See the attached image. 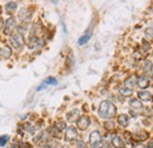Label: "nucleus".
<instances>
[{"instance_id":"14","label":"nucleus","mask_w":153,"mask_h":148,"mask_svg":"<svg viewBox=\"0 0 153 148\" xmlns=\"http://www.w3.org/2000/svg\"><path fill=\"white\" fill-rule=\"evenodd\" d=\"M144 70H145V73L149 74V76H153V64L151 61H146L145 62Z\"/></svg>"},{"instance_id":"8","label":"nucleus","mask_w":153,"mask_h":148,"mask_svg":"<svg viewBox=\"0 0 153 148\" xmlns=\"http://www.w3.org/2000/svg\"><path fill=\"white\" fill-rule=\"evenodd\" d=\"M137 84H138V86H139L140 88H146V87L149 86V84H150V80H149V78H146V76H140V78L138 79Z\"/></svg>"},{"instance_id":"12","label":"nucleus","mask_w":153,"mask_h":148,"mask_svg":"<svg viewBox=\"0 0 153 148\" xmlns=\"http://www.w3.org/2000/svg\"><path fill=\"white\" fill-rule=\"evenodd\" d=\"M118 122H119V125H120V126L126 127V126L128 125V116H127V115H125V114L119 115V116H118Z\"/></svg>"},{"instance_id":"25","label":"nucleus","mask_w":153,"mask_h":148,"mask_svg":"<svg viewBox=\"0 0 153 148\" xmlns=\"http://www.w3.org/2000/svg\"><path fill=\"white\" fill-rule=\"evenodd\" d=\"M25 128L28 130L30 133H33V132H34V128H33V127H31V125H26V126H25Z\"/></svg>"},{"instance_id":"28","label":"nucleus","mask_w":153,"mask_h":148,"mask_svg":"<svg viewBox=\"0 0 153 148\" xmlns=\"http://www.w3.org/2000/svg\"><path fill=\"white\" fill-rule=\"evenodd\" d=\"M62 148H70V147H67V146H65V147H62Z\"/></svg>"},{"instance_id":"17","label":"nucleus","mask_w":153,"mask_h":148,"mask_svg":"<svg viewBox=\"0 0 153 148\" xmlns=\"http://www.w3.org/2000/svg\"><path fill=\"white\" fill-rule=\"evenodd\" d=\"M16 8H17V2H8V4L6 5V7H5L6 12L10 13V14H11Z\"/></svg>"},{"instance_id":"24","label":"nucleus","mask_w":153,"mask_h":148,"mask_svg":"<svg viewBox=\"0 0 153 148\" xmlns=\"http://www.w3.org/2000/svg\"><path fill=\"white\" fill-rule=\"evenodd\" d=\"M76 147L78 148H87V146H86L85 142H82V141H76Z\"/></svg>"},{"instance_id":"22","label":"nucleus","mask_w":153,"mask_h":148,"mask_svg":"<svg viewBox=\"0 0 153 148\" xmlns=\"http://www.w3.org/2000/svg\"><path fill=\"white\" fill-rule=\"evenodd\" d=\"M65 127H66V124H65L64 121H59V122H57V128L59 130H62Z\"/></svg>"},{"instance_id":"6","label":"nucleus","mask_w":153,"mask_h":148,"mask_svg":"<svg viewBox=\"0 0 153 148\" xmlns=\"http://www.w3.org/2000/svg\"><path fill=\"white\" fill-rule=\"evenodd\" d=\"M76 136H78V132L74 127H68L66 133H65V140L66 141H73L76 140Z\"/></svg>"},{"instance_id":"13","label":"nucleus","mask_w":153,"mask_h":148,"mask_svg":"<svg viewBox=\"0 0 153 148\" xmlns=\"http://www.w3.org/2000/svg\"><path fill=\"white\" fill-rule=\"evenodd\" d=\"M135 84H137V78L132 75L131 78H128V79H126V81H125V85H126V87L127 88H133L134 86H135Z\"/></svg>"},{"instance_id":"15","label":"nucleus","mask_w":153,"mask_h":148,"mask_svg":"<svg viewBox=\"0 0 153 148\" xmlns=\"http://www.w3.org/2000/svg\"><path fill=\"white\" fill-rule=\"evenodd\" d=\"M91 36H92V33L91 32H87L86 34H84L81 38H79V40H78V44L79 45H85L88 40H90V38H91Z\"/></svg>"},{"instance_id":"4","label":"nucleus","mask_w":153,"mask_h":148,"mask_svg":"<svg viewBox=\"0 0 153 148\" xmlns=\"http://www.w3.org/2000/svg\"><path fill=\"white\" fill-rule=\"evenodd\" d=\"M16 27V19L14 18H8L5 22V26H4V33L5 34H11V32L14 30Z\"/></svg>"},{"instance_id":"19","label":"nucleus","mask_w":153,"mask_h":148,"mask_svg":"<svg viewBox=\"0 0 153 148\" xmlns=\"http://www.w3.org/2000/svg\"><path fill=\"white\" fill-rule=\"evenodd\" d=\"M145 37L150 41H153V28H147L145 32Z\"/></svg>"},{"instance_id":"7","label":"nucleus","mask_w":153,"mask_h":148,"mask_svg":"<svg viewBox=\"0 0 153 148\" xmlns=\"http://www.w3.org/2000/svg\"><path fill=\"white\" fill-rule=\"evenodd\" d=\"M138 98L143 101H152V94L147 91H141L138 93Z\"/></svg>"},{"instance_id":"9","label":"nucleus","mask_w":153,"mask_h":148,"mask_svg":"<svg viewBox=\"0 0 153 148\" xmlns=\"http://www.w3.org/2000/svg\"><path fill=\"white\" fill-rule=\"evenodd\" d=\"M11 48L10 47H7V46H4V47H1L0 48V58H2V59H7V58H10L11 56Z\"/></svg>"},{"instance_id":"11","label":"nucleus","mask_w":153,"mask_h":148,"mask_svg":"<svg viewBox=\"0 0 153 148\" xmlns=\"http://www.w3.org/2000/svg\"><path fill=\"white\" fill-rule=\"evenodd\" d=\"M112 145L117 148H121L124 146V142H123V139L119 136V135H114L113 139H112Z\"/></svg>"},{"instance_id":"23","label":"nucleus","mask_w":153,"mask_h":148,"mask_svg":"<svg viewBox=\"0 0 153 148\" xmlns=\"http://www.w3.org/2000/svg\"><path fill=\"white\" fill-rule=\"evenodd\" d=\"M105 127L107 130H114V124L113 122H105Z\"/></svg>"},{"instance_id":"16","label":"nucleus","mask_w":153,"mask_h":148,"mask_svg":"<svg viewBox=\"0 0 153 148\" xmlns=\"http://www.w3.org/2000/svg\"><path fill=\"white\" fill-rule=\"evenodd\" d=\"M76 115H79V111H78V110H73L72 112H70V113L67 114V121H70V122L74 121Z\"/></svg>"},{"instance_id":"20","label":"nucleus","mask_w":153,"mask_h":148,"mask_svg":"<svg viewBox=\"0 0 153 148\" xmlns=\"http://www.w3.org/2000/svg\"><path fill=\"white\" fill-rule=\"evenodd\" d=\"M8 140H10V136L8 135H1L0 136V146H5Z\"/></svg>"},{"instance_id":"3","label":"nucleus","mask_w":153,"mask_h":148,"mask_svg":"<svg viewBox=\"0 0 153 148\" xmlns=\"http://www.w3.org/2000/svg\"><path fill=\"white\" fill-rule=\"evenodd\" d=\"M11 45L13 46V48L16 50H20L22 46H24V37L17 33V34H13L11 37Z\"/></svg>"},{"instance_id":"26","label":"nucleus","mask_w":153,"mask_h":148,"mask_svg":"<svg viewBox=\"0 0 153 148\" xmlns=\"http://www.w3.org/2000/svg\"><path fill=\"white\" fill-rule=\"evenodd\" d=\"M133 148H146V147H145L144 145H135Z\"/></svg>"},{"instance_id":"18","label":"nucleus","mask_w":153,"mask_h":148,"mask_svg":"<svg viewBox=\"0 0 153 148\" xmlns=\"http://www.w3.org/2000/svg\"><path fill=\"white\" fill-rule=\"evenodd\" d=\"M119 92H120V94H123L124 96H130V95L133 93V91H132L131 88H127V87H123V88H120V90H119Z\"/></svg>"},{"instance_id":"27","label":"nucleus","mask_w":153,"mask_h":148,"mask_svg":"<svg viewBox=\"0 0 153 148\" xmlns=\"http://www.w3.org/2000/svg\"><path fill=\"white\" fill-rule=\"evenodd\" d=\"M149 147H150V148H153V141H151V142H150V145H149Z\"/></svg>"},{"instance_id":"2","label":"nucleus","mask_w":153,"mask_h":148,"mask_svg":"<svg viewBox=\"0 0 153 148\" xmlns=\"http://www.w3.org/2000/svg\"><path fill=\"white\" fill-rule=\"evenodd\" d=\"M101 144V135L98 130H94L90 134V146L92 148H98V146Z\"/></svg>"},{"instance_id":"1","label":"nucleus","mask_w":153,"mask_h":148,"mask_svg":"<svg viewBox=\"0 0 153 148\" xmlns=\"http://www.w3.org/2000/svg\"><path fill=\"white\" fill-rule=\"evenodd\" d=\"M117 114V108L110 101H102L99 106V115L102 119H112Z\"/></svg>"},{"instance_id":"5","label":"nucleus","mask_w":153,"mask_h":148,"mask_svg":"<svg viewBox=\"0 0 153 148\" xmlns=\"http://www.w3.org/2000/svg\"><path fill=\"white\" fill-rule=\"evenodd\" d=\"M76 126H78L79 130H85L88 126H90V118L86 116V115L80 116V118L78 119V121H76Z\"/></svg>"},{"instance_id":"10","label":"nucleus","mask_w":153,"mask_h":148,"mask_svg":"<svg viewBox=\"0 0 153 148\" xmlns=\"http://www.w3.org/2000/svg\"><path fill=\"white\" fill-rule=\"evenodd\" d=\"M130 106H131L133 110H137V111L143 110V104H141L138 99H132V100L130 101Z\"/></svg>"},{"instance_id":"21","label":"nucleus","mask_w":153,"mask_h":148,"mask_svg":"<svg viewBox=\"0 0 153 148\" xmlns=\"http://www.w3.org/2000/svg\"><path fill=\"white\" fill-rule=\"evenodd\" d=\"M44 85H53V86H54V85H57V80H56L54 78H48V79L44 82Z\"/></svg>"}]
</instances>
